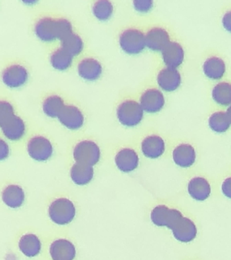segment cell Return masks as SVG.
<instances>
[{"mask_svg": "<svg viewBox=\"0 0 231 260\" xmlns=\"http://www.w3.org/2000/svg\"><path fill=\"white\" fill-rule=\"evenodd\" d=\"M0 125L6 137L12 141H17L25 135V122L15 115L14 107L9 101L0 103Z\"/></svg>", "mask_w": 231, "mask_h": 260, "instance_id": "2", "label": "cell"}, {"mask_svg": "<svg viewBox=\"0 0 231 260\" xmlns=\"http://www.w3.org/2000/svg\"><path fill=\"white\" fill-rule=\"evenodd\" d=\"M50 254L53 260H74L76 249L74 244L68 240L56 239L50 245Z\"/></svg>", "mask_w": 231, "mask_h": 260, "instance_id": "15", "label": "cell"}, {"mask_svg": "<svg viewBox=\"0 0 231 260\" xmlns=\"http://www.w3.org/2000/svg\"><path fill=\"white\" fill-rule=\"evenodd\" d=\"M203 71L208 78L218 80L222 78L226 73V64L220 57L211 56L205 61Z\"/></svg>", "mask_w": 231, "mask_h": 260, "instance_id": "23", "label": "cell"}, {"mask_svg": "<svg viewBox=\"0 0 231 260\" xmlns=\"http://www.w3.org/2000/svg\"><path fill=\"white\" fill-rule=\"evenodd\" d=\"M208 124L212 131L217 133H224L229 129L231 123L226 113L217 111L210 115Z\"/></svg>", "mask_w": 231, "mask_h": 260, "instance_id": "29", "label": "cell"}, {"mask_svg": "<svg viewBox=\"0 0 231 260\" xmlns=\"http://www.w3.org/2000/svg\"><path fill=\"white\" fill-rule=\"evenodd\" d=\"M221 188L223 194L227 198L231 199V176L224 179Z\"/></svg>", "mask_w": 231, "mask_h": 260, "instance_id": "33", "label": "cell"}, {"mask_svg": "<svg viewBox=\"0 0 231 260\" xmlns=\"http://www.w3.org/2000/svg\"><path fill=\"white\" fill-rule=\"evenodd\" d=\"M212 99L218 105H231V83L222 81L217 83L212 89Z\"/></svg>", "mask_w": 231, "mask_h": 260, "instance_id": "28", "label": "cell"}, {"mask_svg": "<svg viewBox=\"0 0 231 260\" xmlns=\"http://www.w3.org/2000/svg\"><path fill=\"white\" fill-rule=\"evenodd\" d=\"M187 191L194 200L204 201L210 197L212 188L209 181L203 176H194L189 180Z\"/></svg>", "mask_w": 231, "mask_h": 260, "instance_id": "16", "label": "cell"}, {"mask_svg": "<svg viewBox=\"0 0 231 260\" xmlns=\"http://www.w3.org/2000/svg\"><path fill=\"white\" fill-rule=\"evenodd\" d=\"M19 247L20 251L27 257H36L41 251V241L34 234H25L19 240Z\"/></svg>", "mask_w": 231, "mask_h": 260, "instance_id": "24", "label": "cell"}, {"mask_svg": "<svg viewBox=\"0 0 231 260\" xmlns=\"http://www.w3.org/2000/svg\"><path fill=\"white\" fill-rule=\"evenodd\" d=\"M0 146H1V159H4L7 157L8 154L9 153V146L3 140H1Z\"/></svg>", "mask_w": 231, "mask_h": 260, "instance_id": "35", "label": "cell"}, {"mask_svg": "<svg viewBox=\"0 0 231 260\" xmlns=\"http://www.w3.org/2000/svg\"><path fill=\"white\" fill-rule=\"evenodd\" d=\"M65 107L63 99L58 95H50L46 97L42 104V109L48 117H58Z\"/></svg>", "mask_w": 231, "mask_h": 260, "instance_id": "26", "label": "cell"}, {"mask_svg": "<svg viewBox=\"0 0 231 260\" xmlns=\"http://www.w3.org/2000/svg\"><path fill=\"white\" fill-rule=\"evenodd\" d=\"M70 176L75 184L84 186L92 181L94 177V170L92 166L76 162L71 169Z\"/></svg>", "mask_w": 231, "mask_h": 260, "instance_id": "25", "label": "cell"}, {"mask_svg": "<svg viewBox=\"0 0 231 260\" xmlns=\"http://www.w3.org/2000/svg\"><path fill=\"white\" fill-rule=\"evenodd\" d=\"M196 157L195 149L191 144L188 143L178 144L172 152L174 162L182 168H188L193 166Z\"/></svg>", "mask_w": 231, "mask_h": 260, "instance_id": "13", "label": "cell"}, {"mask_svg": "<svg viewBox=\"0 0 231 260\" xmlns=\"http://www.w3.org/2000/svg\"><path fill=\"white\" fill-rule=\"evenodd\" d=\"M161 53L163 62L168 67L176 69L183 62L184 49L178 42H170Z\"/></svg>", "mask_w": 231, "mask_h": 260, "instance_id": "20", "label": "cell"}, {"mask_svg": "<svg viewBox=\"0 0 231 260\" xmlns=\"http://www.w3.org/2000/svg\"><path fill=\"white\" fill-rule=\"evenodd\" d=\"M146 46L153 51H162L170 42L169 34L165 28L155 26L145 35Z\"/></svg>", "mask_w": 231, "mask_h": 260, "instance_id": "19", "label": "cell"}, {"mask_svg": "<svg viewBox=\"0 0 231 260\" xmlns=\"http://www.w3.org/2000/svg\"><path fill=\"white\" fill-rule=\"evenodd\" d=\"M28 71L23 65L12 64L5 69L3 73L4 83L7 86L15 88L25 84L28 79Z\"/></svg>", "mask_w": 231, "mask_h": 260, "instance_id": "10", "label": "cell"}, {"mask_svg": "<svg viewBox=\"0 0 231 260\" xmlns=\"http://www.w3.org/2000/svg\"><path fill=\"white\" fill-rule=\"evenodd\" d=\"M141 150L146 157L159 158L165 152V141L161 136L157 134H151L146 136L142 141Z\"/></svg>", "mask_w": 231, "mask_h": 260, "instance_id": "14", "label": "cell"}, {"mask_svg": "<svg viewBox=\"0 0 231 260\" xmlns=\"http://www.w3.org/2000/svg\"><path fill=\"white\" fill-rule=\"evenodd\" d=\"M157 80L158 85L164 91H173L181 84V75L177 69L168 67L159 71Z\"/></svg>", "mask_w": 231, "mask_h": 260, "instance_id": "18", "label": "cell"}, {"mask_svg": "<svg viewBox=\"0 0 231 260\" xmlns=\"http://www.w3.org/2000/svg\"><path fill=\"white\" fill-rule=\"evenodd\" d=\"M78 70L80 77L88 81L98 79L103 72L101 63L92 57L83 58L79 62Z\"/></svg>", "mask_w": 231, "mask_h": 260, "instance_id": "21", "label": "cell"}, {"mask_svg": "<svg viewBox=\"0 0 231 260\" xmlns=\"http://www.w3.org/2000/svg\"><path fill=\"white\" fill-rule=\"evenodd\" d=\"M4 203L11 208L16 209L21 207L25 201V192L23 189L17 184H9L3 191Z\"/></svg>", "mask_w": 231, "mask_h": 260, "instance_id": "22", "label": "cell"}, {"mask_svg": "<svg viewBox=\"0 0 231 260\" xmlns=\"http://www.w3.org/2000/svg\"><path fill=\"white\" fill-rule=\"evenodd\" d=\"M153 2L150 0H139L133 2L134 7L139 12H146L149 11L153 7Z\"/></svg>", "mask_w": 231, "mask_h": 260, "instance_id": "32", "label": "cell"}, {"mask_svg": "<svg viewBox=\"0 0 231 260\" xmlns=\"http://www.w3.org/2000/svg\"><path fill=\"white\" fill-rule=\"evenodd\" d=\"M172 235L177 241L187 243L193 241L197 235V229L191 219L182 216L172 228Z\"/></svg>", "mask_w": 231, "mask_h": 260, "instance_id": "9", "label": "cell"}, {"mask_svg": "<svg viewBox=\"0 0 231 260\" xmlns=\"http://www.w3.org/2000/svg\"><path fill=\"white\" fill-rule=\"evenodd\" d=\"M115 165L122 172H133L139 164V157L137 152L130 148H122L115 155Z\"/></svg>", "mask_w": 231, "mask_h": 260, "instance_id": "17", "label": "cell"}, {"mask_svg": "<svg viewBox=\"0 0 231 260\" xmlns=\"http://www.w3.org/2000/svg\"><path fill=\"white\" fill-rule=\"evenodd\" d=\"M92 12L98 19L106 20L112 15L113 6L111 2L100 0V1L94 2L93 4Z\"/></svg>", "mask_w": 231, "mask_h": 260, "instance_id": "31", "label": "cell"}, {"mask_svg": "<svg viewBox=\"0 0 231 260\" xmlns=\"http://www.w3.org/2000/svg\"><path fill=\"white\" fill-rule=\"evenodd\" d=\"M60 123L68 129L76 130L82 127L84 123V116L76 106L65 105L58 117Z\"/></svg>", "mask_w": 231, "mask_h": 260, "instance_id": "12", "label": "cell"}, {"mask_svg": "<svg viewBox=\"0 0 231 260\" xmlns=\"http://www.w3.org/2000/svg\"><path fill=\"white\" fill-rule=\"evenodd\" d=\"M222 22L225 29L231 32V10L225 12L222 16Z\"/></svg>", "mask_w": 231, "mask_h": 260, "instance_id": "34", "label": "cell"}, {"mask_svg": "<svg viewBox=\"0 0 231 260\" xmlns=\"http://www.w3.org/2000/svg\"><path fill=\"white\" fill-rule=\"evenodd\" d=\"M73 57L74 56L68 51L60 47L52 52L50 55V62L54 69L64 71L70 68L72 65Z\"/></svg>", "mask_w": 231, "mask_h": 260, "instance_id": "27", "label": "cell"}, {"mask_svg": "<svg viewBox=\"0 0 231 260\" xmlns=\"http://www.w3.org/2000/svg\"><path fill=\"white\" fill-rule=\"evenodd\" d=\"M119 45L124 52L129 54H137L144 50L146 46L145 36L139 28H125L119 36Z\"/></svg>", "mask_w": 231, "mask_h": 260, "instance_id": "6", "label": "cell"}, {"mask_svg": "<svg viewBox=\"0 0 231 260\" xmlns=\"http://www.w3.org/2000/svg\"><path fill=\"white\" fill-rule=\"evenodd\" d=\"M182 216L181 211L170 208L166 205H157L151 212V219L154 224L159 227H167L170 230Z\"/></svg>", "mask_w": 231, "mask_h": 260, "instance_id": "7", "label": "cell"}, {"mask_svg": "<svg viewBox=\"0 0 231 260\" xmlns=\"http://www.w3.org/2000/svg\"><path fill=\"white\" fill-rule=\"evenodd\" d=\"M76 207L70 199L58 198L52 201L48 209L50 219L56 224L64 225L74 220Z\"/></svg>", "mask_w": 231, "mask_h": 260, "instance_id": "3", "label": "cell"}, {"mask_svg": "<svg viewBox=\"0 0 231 260\" xmlns=\"http://www.w3.org/2000/svg\"><path fill=\"white\" fill-rule=\"evenodd\" d=\"M227 115H228V119L230 120L231 123V105L229 106L228 109H227V111L226 112Z\"/></svg>", "mask_w": 231, "mask_h": 260, "instance_id": "36", "label": "cell"}, {"mask_svg": "<svg viewBox=\"0 0 231 260\" xmlns=\"http://www.w3.org/2000/svg\"><path fill=\"white\" fill-rule=\"evenodd\" d=\"M36 36L44 42H52L62 38L73 32L70 20L63 18L43 16L36 22L34 27Z\"/></svg>", "mask_w": 231, "mask_h": 260, "instance_id": "1", "label": "cell"}, {"mask_svg": "<svg viewBox=\"0 0 231 260\" xmlns=\"http://www.w3.org/2000/svg\"><path fill=\"white\" fill-rule=\"evenodd\" d=\"M62 48L68 51L73 56H78L82 52L84 42L81 37L74 32L67 35L61 40Z\"/></svg>", "mask_w": 231, "mask_h": 260, "instance_id": "30", "label": "cell"}, {"mask_svg": "<svg viewBox=\"0 0 231 260\" xmlns=\"http://www.w3.org/2000/svg\"><path fill=\"white\" fill-rule=\"evenodd\" d=\"M165 98L163 93L157 88H149L142 93L140 104L144 111L155 113L161 111L165 105Z\"/></svg>", "mask_w": 231, "mask_h": 260, "instance_id": "11", "label": "cell"}, {"mask_svg": "<svg viewBox=\"0 0 231 260\" xmlns=\"http://www.w3.org/2000/svg\"><path fill=\"white\" fill-rule=\"evenodd\" d=\"M73 155L76 162L92 167L100 160L101 150L96 142L84 140L75 146Z\"/></svg>", "mask_w": 231, "mask_h": 260, "instance_id": "5", "label": "cell"}, {"mask_svg": "<svg viewBox=\"0 0 231 260\" xmlns=\"http://www.w3.org/2000/svg\"><path fill=\"white\" fill-rule=\"evenodd\" d=\"M143 107L135 100H125L117 107V119L123 125L127 127L139 125L143 120Z\"/></svg>", "mask_w": 231, "mask_h": 260, "instance_id": "4", "label": "cell"}, {"mask_svg": "<svg viewBox=\"0 0 231 260\" xmlns=\"http://www.w3.org/2000/svg\"><path fill=\"white\" fill-rule=\"evenodd\" d=\"M29 156L38 161H46L53 154V146L50 140L42 136H35L27 144Z\"/></svg>", "mask_w": 231, "mask_h": 260, "instance_id": "8", "label": "cell"}]
</instances>
